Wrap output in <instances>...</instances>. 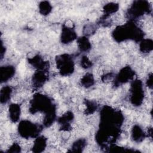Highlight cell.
<instances>
[{
	"mask_svg": "<svg viewBox=\"0 0 153 153\" xmlns=\"http://www.w3.org/2000/svg\"><path fill=\"white\" fill-rule=\"evenodd\" d=\"M1 82H7L15 73V69L12 66H5L1 68Z\"/></svg>",
	"mask_w": 153,
	"mask_h": 153,
	"instance_id": "7c38bea8",
	"label": "cell"
},
{
	"mask_svg": "<svg viewBox=\"0 0 153 153\" xmlns=\"http://www.w3.org/2000/svg\"><path fill=\"white\" fill-rule=\"evenodd\" d=\"M119 8V5L118 4L111 2L106 4L103 7V11L105 15H109L112 13H115L118 11Z\"/></svg>",
	"mask_w": 153,
	"mask_h": 153,
	"instance_id": "44dd1931",
	"label": "cell"
},
{
	"mask_svg": "<svg viewBox=\"0 0 153 153\" xmlns=\"http://www.w3.org/2000/svg\"><path fill=\"white\" fill-rule=\"evenodd\" d=\"M81 65L83 68L88 69L92 65L91 61L86 56H83L81 60Z\"/></svg>",
	"mask_w": 153,
	"mask_h": 153,
	"instance_id": "cb8c5ba5",
	"label": "cell"
},
{
	"mask_svg": "<svg viewBox=\"0 0 153 153\" xmlns=\"http://www.w3.org/2000/svg\"><path fill=\"white\" fill-rule=\"evenodd\" d=\"M134 75V71L129 66L123 68L117 75L115 79V85L118 86L120 84L128 82L129 80L133 78Z\"/></svg>",
	"mask_w": 153,
	"mask_h": 153,
	"instance_id": "52a82bcc",
	"label": "cell"
},
{
	"mask_svg": "<svg viewBox=\"0 0 153 153\" xmlns=\"http://www.w3.org/2000/svg\"><path fill=\"white\" fill-rule=\"evenodd\" d=\"M146 84H147L148 87L152 88V74H151L150 75L148 76V79L146 81Z\"/></svg>",
	"mask_w": 153,
	"mask_h": 153,
	"instance_id": "484cf974",
	"label": "cell"
},
{
	"mask_svg": "<svg viewBox=\"0 0 153 153\" xmlns=\"http://www.w3.org/2000/svg\"><path fill=\"white\" fill-rule=\"evenodd\" d=\"M47 77L44 71H38L36 72L32 77V82L34 87L39 88L44 85L45 82Z\"/></svg>",
	"mask_w": 153,
	"mask_h": 153,
	"instance_id": "8fae6325",
	"label": "cell"
},
{
	"mask_svg": "<svg viewBox=\"0 0 153 153\" xmlns=\"http://www.w3.org/2000/svg\"><path fill=\"white\" fill-rule=\"evenodd\" d=\"M20 146L17 143H14L13 145H11L10 148L7 151V152H20Z\"/></svg>",
	"mask_w": 153,
	"mask_h": 153,
	"instance_id": "d4e9b609",
	"label": "cell"
},
{
	"mask_svg": "<svg viewBox=\"0 0 153 153\" xmlns=\"http://www.w3.org/2000/svg\"><path fill=\"white\" fill-rule=\"evenodd\" d=\"M130 92V101L131 103L134 106L140 105L144 99L142 82L139 79L133 81L131 84Z\"/></svg>",
	"mask_w": 153,
	"mask_h": 153,
	"instance_id": "8992f818",
	"label": "cell"
},
{
	"mask_svg": "<svg viewBox=\"0 0 153 153\" xmlns=\"http://www.w3.org/2000/svg\"><path fill=\"white\" fill-rule=\"evenodd\" d=\"M29 111L32 114L41 111L46 114L51 111H56V107L49 97L38 93L33 96L30 102Z\"/></svg>",
	"mask_w": 153,
	"mask_h": 153,
	"instance_id": "7a4b0ae2",
	"label": "cell"
},
{
	"mask_svg": "<svg viewBox=\"0 0 153 153\" xmlns=\"http://www.w3.org/2000/svg\"><path fill=\"white\" fill-rule=\"evenodd\" d=\"M153 42L151 39H145L141 41L140 44V50L144 53H148L152 50Z\"/></svg>",
	"mask_w": 153,
	"mask_h": 153,
	"instance_id": "ac0fdd59",
	"label": "cell"
},
{
	"mask_svg": "<svg viewBox=\"0 0 153 153\" xmlns=\"http://www.w3.org/2000/svg\"><path fill=\"white\" fill-rule=\"evenodd\" d=\"M11 92L12 89L8 85L4 86L1 88L0 93L1 103H6L9 101V100L10 99Z\"/></svg>",
	"mask_w": 153,
	"mask_h": 153,
	"instance_id": "e0dca14e",
	"label": "cell"
},
{
	"mask_svg": "<svg viewBox=\"0 0 153 153\" xmlns=\"http://www.w3.org/2000/svg\"><path fill=\"white\" fill-rule=\"evenodd\" d=\"M76 38V33L72 27L64 26L61 34V41L63 44H68Z\"/></svg>",
	"mask_w": 153,
	"mask_h": 153,
	"instance_id": "ba28073f",
	"label": "cell"
},
{
	"mask_svg": "<svg viewBox=\"0 0 153 153\" xmlns=\"http://www.w3.org/2000/svg\"><path fill=\"white\" fill-rule=\"evenodd\" d=\"M77 44L79 49L81 51L85 52L88 51L91 48V44L87 38L85 36H82L78 39Z\"/></svg>",
	"mask_w": 153,
	"mask_h": 153,
	"instance_id": "2e32d148",
	"label": "cell"
},
{
	"mask_svg": "<svg viewBox=\"0 0 153 153\" xmlns=\"http://www.w3.org/2000/svg\"><path fill=\"white\" fill-rule=\"evenodd\" d=\"M47 146V139L44 136H39L34 141L32 151L34 152H42Z\"/></svg>",
	"mask_w": 153,
	"mask_h": 153,
	"instance_id": "5bb4252c",
	"label": "cell"
},
{
	"mask_svg": "<svg viewBox=\"0 0 153 153\" xmlns=\"http://www.w3.org/2000/svg\"><path fill=\"white\" fill-rule=\"evenodd\" d=\"M149 10V5L147 1H134L128 9L127 16L131 21L132 20L141 17L145 13H148Z\"/></svg>",
	"mask_w": 153,
	"mask_h": 153,
	"instance_id": "5b68a950",
	"label": "cell"
},
{
	"mask_svg": "<svg viewBox=\"0 0 153 153\" xmlns=\"http://www.w3.org/2000/svg\"><path fill=\"white\" fill-rule=\"evenodd\" d=\"M8 112L10 120L13 123L17 122L20 118L21 114V109L20 106L18 104L16 103L11 104L9 106Z\"/></svg>",
	"mask_w": 153,
	"mask_h": 153,
	"instance_id": "4fadbf2b",
	"label": "cell"
},
{
	"mask_svg": "<svg viewBox=\"0 0 153 153\" xmlns=\"http://www.w3.org/2000/svg\"><path fill=\"white\" fill-rule=\"evenodd\" d=\"M39 12L42 15L46 16L51 12L52 7L49 2L42 1L39 5Z\"/></svg>",
	"mask_w": 153,
	"mask_h": 153,
	"instance_id": "ffe728a7",
	"label": "cell"
},
{
	"mask_svg": "<svg viewBox=\"0 0 153 153\" xmlns=\"http://www.w3.org/2000/svg\"><path fill=\"white\" fill-rule=\"evenodd\" d=\"M143 32L132 21H130L124 25L117 27L112 32L114 39L120 42L127 39H133L136 41L142 40Z\"/></svg>",
	"mask_w": 153,
	"mask_h": 153,
	"instance_id": "6da1fadb",
	"label": "cell"
},
{
	"mask_svg": "<svg viewBox=\"0 0 153 153\" xmlns=\"http://www.w3.org/2000/svg\"><path fill=\"white\" fill-rule=\"evenodd\" d=\"M86 113L88 114H93L95 111L97 109V105L96 103L94 102L90 101V100H87L86 101Z\"/></svg>",
	"mask_w": 153,
	"mask_h": 153,
	"instance_id": "603a6c76",
	"label": "cell"
},
{
	"mask_svg": "<svg viewBox=\"0 0 153 153\" xmlns=\"http://www.w3.org/2000/svg\"><path fill=\"white\" fill-rule=\"evenodd\" d=\"M74 118V114L72 112L68 111L62 115L59 119L58 122L59 124L61 126V128L65 130H68L70 128V122Z\"/></svg>",
	"mask_w": 153,
	"mask_h": 153,
	"instance_id": "30bf717a",
	"label": "cell"
},
{
	"mask_svg": "<svg viewBox=\"0 0 153 153\" xmlns=\"http://www.w3.org/2000/svg\"><path fill=\"white\" fill-rule=\"evenodd\" d=\"M42 128L40 126L34 124L28 120L22 121L18 126L19 134L24 138H33L38 136Z\"/></svg>",
	"mask_w": 153,
	"mask_h": 153,
	"instance_id": "3957f363",
	"label": "cell"
},
{
	"mask_svg": "<svg viewBox=\"0 0 153 153\" xmlns=\"http://www.w3.org/2000/svg\"><path fill=\"white\" fill-rule=\"evenodd\" d=\"M81 84L86 87H90L92 86L94 84V76L91 74H86L81 79Z\"/></svg>",
	"mask_w": 153,
	"mask_h": 153,
	"instance_id": "d6986e66",
	"label": "cell"
},
{
	"mask_svg": "<svg viewBox=\"0 0 153 153\" xmlns=\"http://www.w3.org/2000/svg\"><path fill=\"white\" fill-rule=\"evenodd\" d=\"M29 63L31 64L33 67L37 68L39 71H45L48 68V63L44 62L42 57L38 55L35 57L29 59Z\"/></svg>",
	"mask_w": 153,
	"mask_h": 153,
	"instance_id": "9c48e42d",
	"label": "cell"
},
{
	"mask_svg": "<svg viewBox=\"0 0 153 153\" xmlns=\"http://www.w3.org/2000/svg\"><path fill=\"white\" fill-rule=\"evenodd\" d=\"M145 136V134L139 126L135 125L133 126L131 130V137L134 141L140 142L144 139Z\"/></svg>",
	"mask_w": 153,
	"mask_h": 153,
	"instance_id": "9a60e30c",
	"label": "cell"
},
{
	"mask_svg": "<svg viewBox=\"0 0 153 153\" xmlns=\"http://www.w3.org/2000/svg\"><path fill=\"white\" fill-rule=\"evenodd\" d=\"M57 68L62 75H69L74 72V64L72 57L67 54L57 56L56 59Z\"/></svg>",
	"mask_w": 153,
	"mask_h": 153,
	"instance_id": "277c9868",
	"label": "cell"
},
{
	"mask_svg": "<svg viewBox=\"0 0 153 153\" xmlns=\"http://www.w3.org/2000/svg\"><path fill=\"white\" fill-rule=\"evenodd\" d=\"M86 145V140L84 139H79L75 141L72 146V151L81 152Z\"/></svg>",
	"mask_w": 153,
	"mask_h": 153,
	"instance_id": "7402d4cb",
	"label": "cell"
}]
</instances>
